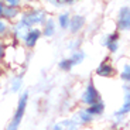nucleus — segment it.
Here are the masks:
<instances>
[{
	"instance_id": "obj_28",
	"label": "nucleus",
	"mask_w": 130,
	"mask_h": 130,
	"mask_svg": "<svg viewBox=\"0 0 130 130\" xmlns=\"http://www.w3.org/2000/svg\"><path fill=\"white\" fill-rule=\"evenodd\" d=\"M0 68H2V65H0Z\"/></svg>"
},
{
	"instance_id": "obj_21",
	"label": "nucleus",
	"mask_w": 130,
	"mask_h": 130,
	"mask_svg": "<svg viewBox=\"0 0 130 130\" xmlns=\"http://www.w3.org/2000/svg\"><path fill=\"white\" fill-rule=\"evenodd\" d=\"M74 68L75 67L72 64V61L69 59V57H64V58H61L58 61V69L61 72H71Z\"/></svg>"
},
{
	"instance_id": "obj_5",
	"label": "nucleus",
	"mask_w": 130,
	"mask_h": 130,
	"mask_svg": "<svg viewBox=\"0 0 130 130\" xmlns=\"http://www.w3.org/2000/svg\"><path fill=\"white\" fill-rule=\"evenodd\" d=\"M72 119V120L75 122V123L78 124L81 129H85V127H89L92 123L95 122V119L96 117H93L91 115V112L86 109L85 106H79L76 107L74 112H72V115L69 116Z\"/></svg>"
},
{
	"instance_id": "obj_26",
	"label": "nucleus",
	"mask_w": 130,
	"mask_h": 130,
	"mask_svg": "<svg viewBox=\"0 0 130 130\" xmlns=\"http://www.w3.org/2000/svg\"><path fill=\"white\" fill-rule=\"evenodd\" d=\"M3 3H2V2H0V19H2V14H3Z\"/></svg>"
},
{
	"instance_id": "obj_27",
	"label": "nucleus",
	"mask_w": 130,
	"mask_h": 130,
	"mask_svg": "<svg viewBox=\"0 0 130 130\" xmlns=\"http://www.w3.org/2000/svg\"><path fill=\"white\" fill-rule=\"evenodd\" d=\"M0 88H2V81H0Z\"/></svg>"
},
{
	"instance_id": "obj_9",
	"label": "nucleus",
	"mask_w": 130,
	"mask_h": 130,
	"mask_svg": "<svg viewBox=\"0 0 130 130\" xmlns=\"http://www.w3.org/2000/svg\"><path fill=\"white\" fill-rule=\"evenodd\" d=\"M30 27L27 26L24 21L17 20L14 23L10 24V38H11V45H19L20 41L23 40V37L26 36V32L28 31Z\"/></svg>"
},
{
	"instance_id": "obj_2",
	"label": "nucleus",
	"mask_w": 130,
	"mask_h": 130,
	"mask_svg": "<svg viewBox=\"0 0 130 130\" xmlns=\"http://www.w3.org/2000/svg\"><path fill=\"white\" fill-rule=\"evenodd\" d=\"M28 102H30V93L28 91H23L20 93L19 99H17V105L14 109L13 115L10 117L9 123L6 124L4 130H20L21 123H23L24 117L27 113V107H28Z\"/></svg>"
},
{
	"instance_id": "obj_17",
	"label": "nucleus",
	"mask_w": 130,
	"mask_h": 130,
	"mask_svg": "<svg viewBox=\"0 0 130 130\" xmlns=\"http://www.w3.org/2000/svg\"><path fill=\"white\" fill-rule=\"evenodd\" d=\"M85 107L91 112V115L93 117H101V116H103V113L106 112V103L103 102V99L95 102V103L89 105V106H85Z\"/></svg>"
},
{
	"instance_id": "obj_6",
	"label": "nucleus",
	"mask_w": 130,
	"mask_h": 130,
	"mask_svg": "<svg viewBox=\"0 0 130 130\" xmlns=\"http://www.w3.org/2000/svg\"><path fill=\"white\" fill-rule=\"evenodd\" d=\"M130 30V9L129 6H122L116 13V31L129 32Z\"/></svg>"
},
{
	"instance_id": "obj_24",
	"label": "nucleus",
	"mask_w": 130,
	"mask_h": 130,
	"mask_svg": "<svg viewBox=\"0 0 130 130\" xmlns=\"http://www.w3.org/2000/svg\"><path fill=\"white\" fill-rule=\"evenodd\" d=\"M6 51H7V44L0 40V65L4 64V58H6Z\"/></svg>"
},
{
	"instance_id": "obj_3",
	"label": "nucleus",
	"mask_w": 130,
	"mask_h": 130,
	"mask_svg": "<svg viewBox=\"0 0 130 130\" xmlns=\"http://www.w3.org/2000/svg\"><path fill=\"white\" fill-rule=\"evenodd\" d=\"M101 99H102V95H101V91L98 89L96 84L92 79L88 81L84 85L82 92L79 95V103H81V106H89V105L101 101Z\"/></svg>"
},
{
	"instance_id": "obj_13",
	"label": "nucleus",
	"mask_w": 130,
	"mask_h": 130,
	"mask_svg": "<svg viewBox=\"0 0 130 130\" xmlns=\"http://www.w3.org/2000/svg\"><path fill=\"white\" fill-rule=\"evenodd\" d=\"M51 130H82V129L72 120L71 117H64V119L54 122L51 126Z\"/></svg>"
},
{
	"instance_id": "obj_12",
	"label": "nucleus",
	"mask_w": 130,
	"mask_h": 130,
	"mask_svg": "<svg viewBox=\"0 0 130 130\" xmlns=\"http://www.w3.org/2000/svg\"><path fill=\"white\" fill-rule=\"evenodd\" d=\"M78 2H79V0H40V4L44 6L47 10H48V9L61 10V9H65V7L78 3Z\"/></svg>"
},
{
	"instance_id": "obj_20",
	"label": "nucleus",
	"mask_w": 130,
	"mask_h": 130,
	"mask_svg": "<svg viewBox=\"0 0 130 130\" xmlns=\"http://www.w3.org/2000/svg\"><path fill=\"white\" fill-rule=\"evenodd\" d=\"M117 75H119V78L122 79L123 84H130V64L127 61L122 64V68L117 72Z\"/></svg>"
},
{
	"instance_id": "obj_15",
	"label": "nucleus",
	"mask_w": 130,
	"mask_h": 130,
	"mask_svg": "<svg viewBox=\"0 0 130 130\" xmlns=\"http://www.w3.org/2000/svg\"><path fill=\"white\" fill-rule=\"evenodd\" d=\"M21 16V9L20 7H11V6H4L3 7V14H2V19L6 20L7 23H14L17 20H20Z\"/></svg>"
},
{
	"instance_id": "obj_25",
	"label": "nucleus",
	"mask_w": 130,
	"mask_h": 130,
	"mask_svg": "<svg viewBox=\"0 0 130 130\" xmlns=\"http://www.w3.org/2000/svg\"><path fill=\"white\" fill-rule=\"evenodd\" d=\"M23 2V7L26 6H34V4H38L40 0H21Z\"/></svg>"
},
{
	"instance_id": "obj_18",
	"label": "nucleus",
	"mask_w": 130,
	"mask_h": 130,
	"mask_svg": "<svg viewBox=\"0 0 130 130\" xmlns=\"http://www.w3.org/2000/svg\"><path fill=\"white\" fill-rule=\"evenodd\" d=\"M0 40H3L7 45H11V38H10V23L6 20L0 19Z\"/></svg>"
},
{
	"instance_id": "obj_22",
	"label": "nucleus",
	"mask_w": 130,
	"mask_h": 130,
	"mask_svg": "<svg viewBox=\"0 0 130 130\" xmlns=\"http://www.w3.org/2000/svg\"><path fill=\"white\" fill-rule=\"evenodd\" d=\"M81 44H82V40H81V37L79 36H76V37H74V38H71L68 41V50L69 51H75V50H79L81 48Z\"/></svg>"
},
{
	"instance_id": "obj_10",
	"label": "nucleus",
	"mask_w": 130,
	"mask_h": 130,
	"mask_svg": "<svg viewBox=\"0 0 130 130\" xmlns=\"http://www.w3.org/2000/svg\"><path fill=\"white\" fill-rule=\"evenodd\" d=\"M85 28H86V16H85V14H79V13L72 14L67 31H68L72 37H76V36H79V34H82Z\"/></svg>"
},
{
	"instance_id": "obj_16",
	"label": "nucleus",
	"mask_w": 130,
	"mask_h": 130,
	"mask_svg": "<svg viewBox=\"0 0 130 130\" xmlns=\"http://www.w3.org/2000/svg\"><path fill=\"white\" fill-rule=\"evenodd\" d=\"M71 16H72V13L69 10H61V11H58L57 16H54L55 17V23H57L58 30H61V31H67L68 30Z\"/></svg>"
},
{
	"instance_id": "obj_8",
	"label": "nucleus",
	"mask_w": 130,
	"mask_h": 130,
	"mask_svg": "<svg viewBox=\"0 0 130 130\" xmlns=\"http://www.w3.org/2000/svg\"><path fill=\"white\" fill-rule=\"evenodd\" d=\"M95 75L99 76V78H113L117 75V69H116V65L113 64L110 58H105L103 61L99 62V65L96 67L95 69Z\"/></svg>"
},
{
	"instance_id": "obj_14",
	"label": "nucleus",
	"mask_w": 130,
	"mask_h": 130,
	"mask_svg": "<svg viewBox=\"0 0 130 130\" xmlns=\"http://www.w3.org/2000/svg\"><path fill=\"white\" fill-rule=\"evenodd\" d=\"M24 88V75L23 74H14L9 81V91L11 93H21Z\"/></svg>"
},
{
	"instance_id": "obj_23",
	"label": "nucleus",
	"mask_w": 130,
	"mask_h": 130,
	"mask_svg": "<svg viewBox=\"0 0 130 130\" xmlns=\"http://www.w3.org/2000/svg\"><path fill=\"white\" fill-rule=\"evenodd\" d=\"M3 6H11V7H20L23 9V2L21 0H0Z\"/></svg>"
},
{
	"instance_id": "obj_11",
	"label": "nucleus",
	"mask_w": 130,
	"mask_h": 130,
	"mask_svg": "<svg viewBox=\"0 0 130 130\" xmlns=\"http://www.w3.org/2000/svg\"><path fill=\"white\" fill-rule=\"evenodd\" d=\"M41 30V34H42V38H47V40H51L57 36L58 32V27H57L55 23V17L48 14V17L45 19V21L42 23V26L40 27Z\"/></svg>"
},
{
	"instance_id": "obj_1",
	"label": "nucleus",
	"mask_w": 130,
	"mask_h": 130,
	"mask_svg": "<svg viewBox=\"0 0 130 130\" xmlns=\"http://www.w3.org/2000/svg\"><path fill=\"white\" fill-rule=\"evenodd\" d=\"M50 11L41 4H34V6H26L21 9V16L20 20L24 21L27 26L31 27H41L42 23L45 21V19L48 17Z\"/></svg>"
},
{
	"instance_id": "obj_19",
	"label": "nucleus",
	"mask_w": 130,
	"mask_h": 130,
	"mask_svg": "<svg viewBox=\"0 0 130 130\" xmlns=\"http://www.w3.org/2000/svg\"><path fill=\"white\" fill-rule=\"evenodd\" d=\"M69 59L72 61L74 67H78V65H81L82 62L86 59V52H85L82 48L75 50V51H71V54H69Z\"/></svg>"
},
{
	"instance_id": "obj_7",
	"label": "nucleus",
	"mask_w": 130,
	"mask_h": 130,
	"mask_svg": "<svg viewBox=\"0 0 130 130\" xmlns=\"http://www.w3.org/2000/svg\"><path fill=\"white\" fill-rule=\"evenodd\" d=\"M101 44L109 51V54H112V55L117 54L119 48H120V32H117L115 30V31L103 36L101 40Z\"/></svg>"
},
{
	"instance_id": "obj_4",
	"label": "nucleus",
	"mask_w": 130,
	"mask_h": 130,
	"mask_svg": "<svg viewBox=\"0 0 130 130\" xmlns=\"http://www.w3.org/2000/svg\"><path fill=\"white\" fill-rule=\"evenodd\" d=\"M42 38V34H41V30L38 27H31L28 28V31L26 32V36L23 37V40L20 41L19 45L21 48H24L26 51H32L38 45L40 40Z\"/></svg>"
}]
</instances>
